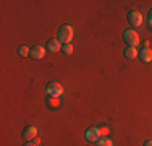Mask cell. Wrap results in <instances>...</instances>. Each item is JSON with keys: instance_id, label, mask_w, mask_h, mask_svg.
Returning a JSON list of instances; mask_svg holds the SVG:
<instances>
[{"instance_id": "cell-1", "label": "cell", "mask_w": 152, "mask_h": 146, "mask_svg": "<svg viewBox=\"0 0 152 146\" xmlns=\"http://www.w3.org/2000/svg\"><path fill=\"white\" fill-rule=\"evenodd\" d=\"M73 34H75L73 28L68 26V24H65V26L58 28V31H57V41H58L60 44L61 42H63V44H70V41L73 39Z\"/></svg>"}, {"instance_id": "cell-5", "label": "cell", "mask_w": 152, "mask_h": 146, "mask_svg": "<svg viewBox=\"0 0 152 146\" xmlns=\"http://www.w3.org/2000/svg\"><path fill=\"white\" fill-rule=\"evenodd\" d=\"M100 128H97V127H91V128H88L86 131V140L88 141H97L100 138Z\"/></svg>"}, {"instance_id": "cell-10", "label": "cell", "mask_w": 152, "mask_h": 146, "mask_svg": "<svg viewBox=\"0 0 152 146\" xmlns=\"http://www.w3.org/2000/svg\"><path fill=\"white\" fill-rule=\"evenodd\" d=\"M125 57L128 58V60H133V58H136V57H137L136 47H126V49H125Z\"/></svg>"}, {"instance_id": "cell-14", "label": "cell", "mask_w": 152, "mask_h": 146, "mask_svg": "<svg viewBox=\"0 0 152 146\" xmlns=\"http://www.w3.org/2000/svg\"><path fill=\"white\" fill-rule=\"evenodd\" d=\"M50 104L53 105V109H57V105H58V101H57V97H52V99H50Z\"/></svg>"}, {"instance_id": "cell-18", "label": "cell", "mask_w": 152, "mask_h": 146, "mask_svg": "<svg viewBox=\"0 0 152 146\" xmlns=\"http://www.w3.org/2000/svg\"><path fill=\"white\" fill-rule=\"evenodd\" d=\"M149 24H151V26H152V10H151V12H149Z\"/></svg>"}, {"instance_id": "cell-4", "label": "cell", "mask_w": 152, "mask_h": 146, "mask_svg": "<svg viewBox=\"0 0 152 146\" xmlns=\"http://www.w3.org/2000/svg\"><path fill=\"white\" fill-rule=\"evenodd\" d=\"M126 20H128L129 26L137 28V26H141V23H142V15H141L139 12H136V10H131V12L128 13V16H126Z\"/></svg>"}, {"instance_id": "cell-2", "label": "cell", "mask_w": 152, "mask_h": 146, "mask_svg": "<svg viewBox=\"0 0 152 146\" xmlns=\"http://www.w3.org/2000/svg\"><path fill=\"white\" fill-rule=\"evenodd\" d=\"M123 41L128 44V47H136L139 44V34L133 29H126L123 32Z\"/></svg>"}, {"instance_id": "cell-15", "label": "cell", "mask_w": 152, "mask_h": 146, "mask_svg": "<svg viewBox=\"0 0 152 146\" xmlns=\"http://www.w3.org/2000/svg\"><path fill=\"white\" fill-rule=\"evenodd\" d=\"M32 143H36V145H41V140H39V138H34V140H32Z\"/></svg>"}, {"instance_id": "cell-12", "label": "cell", "mask_w": 152, "mask_h": 146, "mask_svg": "<svg viewBox=\"0 0 152 146\" xmlns=\"http://www.w3.org/2000/svg\"><path fill=\"white\" fill-rule=\"evenodd\" d=\"M61 50H63V54L70 55V54L73 52V46H71V44H63V46H61Z\"/></svg>"}, {"instance_id": "cell-8", "label": "cell", "mask_w": 152, "mask_h": 146, "mask_svg": "<svg viewBox=\"0 0 152 146\" xmlns=\"http://www.w3.org/2000/svg\"><path fill=\"white\" fill-rule=\"evenodd\" d=\"M47 49H49L50 52H58L61 49V44L57 41V39H49V41H47Z\"/></svg>"}, {"instance_id": "cell-11", "label": "cell", "mask_w": 152, "mask_h": 146, "mask_svg": "<svg viewBox=\"0 0 152 146\" xmlns=\"http://www.w3.org/2000/svg\"><path fill=\"white\" fill-rule=\"evenodd\" d=\"M96 145L97 146H113V141H112L110 138H107V136H100L99 140L96 141Z\"/></svg>"}, {"instance_id": "cell-9", "label": "cell", "mask_w": 152, "mask_h": 146, "mask_svg": "<svg viewBox=\"0 0 152 146\" xmlns=\"http://www.w3.org/2000/svg\"><path fill=\"white\" fill-rule=\"evenodd\" d=\"M137 55H139V58L142 62H151L152 60V50L151 49H141Z\"/></svg>"}, {"instance_id": "cell-3", "label": "cell", "mask_w": 152, "mask_h": 146, "mask_svg": "<svg viewBox=\"0 0 152 146\" xmlns=\"http://www.w3.org/2000/svg\"><path fill=\"white\" fill-rule=\"evenodd\" d=\"M45 91H47V94H49L50 97H60L61 94H63V86H61L60 83H57V81H52V83H49V85L45 86Z\"/></svg>"}, {"instance_id": "cell-17", "label": "cell", "mask_w": 152, "mask_h": 146, "mask_svg": "<svg viewBox=\"0 0 152 146\" xmlns=\"http://www.w3.org/2000/svg\"><path fill=\"white\" fill-rule=\"evenodd\" d=\"M142 146H152V140H147V141H146V143H144Z\"/></svg>"}, {"instance_id": "cell-7", "label": "cell", "mask_w": 152, "mask_h": 146, "mask_svg": "<svg viewBox=\"0 0 152 146\" xmlns=\"http://www.w3.org/2000/svg\"><path fill=\"white\" fill-rule=\"evenodd\" d=\"M36 135H37V128L36 127H26L23 130V140L29 141V140H34Z\"/></svg>"}, {"instance_id": "cell-6", "label": "cell", "mask_w": 152, "mask_h": 146, "mask_svg": "<svg viewBox=\"0 0 152 146\" xmlns=\"http://www.w3.org/2000/svg\"><path fill=\"white\" fill-rule=\"evenodd\" d=\"M44 54H45V49H44V47L34 46V47L31 49V52H29V57L34 58V60H41V58L44 57Z\"/></svg>"}, {"instance_id": "cell-13", "label": "cell", "mask_w": 152, "mask_h": 146, "mask_svg": "<svg viewBox=\"0 0 152 146\" xmlns=\"http://www.w3.org/2000/svg\"><path fill=\"white\" fill-rule=\"evenodd\" d=\"M29 52H31V50L28 49L26 46H21L20 49H18V54H20L21 57H26V55H29Z\"/></svg>"}, {"instance_id": "cell-16", "label": "cell", "mask_w": 152, "mask_h": 146, "mask_svg": "<svg viewBox=\"0 0 152 146\" xmlns=\"http://www.w3.org/2000/svg\"><path fill=\"white\" fill-rule=\"evenodd\" d=\"M23 146H37V145H36V143H31V141H28V143H24Z\"/></svg>"}]
</instances>
